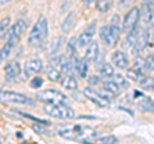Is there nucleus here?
I'll use <instances>...</instances> for the list:
<instances>
[{
	"label": "nucleus",
	"mask_w": 154,
	"mask_h": 144,
	"mask_svg": "<svg viewBox=\"0 0 154 144\" xmlns=\"http://www.w3.org/2000/svg\"><path fill=\"white\" fill-rule=\"evenodd\" d=\"M0 90H2V86H0Z\"/></svg>",
	"instance_id": "40"
},
{
	"label": "nucleus",
	"mask_w": 154,
	"mask_h": 144,
	"mask_svg": "<svg viewBox=\"0 0 154 144\" xmlns=\"http://www.w3.org/2000/svg\"><path fill=\"white\" fill-rule=\"evenodd\" d=\"M0 102L2 103H17V104H30L32 105L33 102L31 98L26 97L21 93L9 92V90H0Z\"/></svg>",
	"instance_id": "5"
},
{
	"label": "nucleus",
	"mask_w": 154,
	"mask_h": 144,
	"mask_svg": "<svg viewBox=\"0 0 154 144\" xmlns=\"http://www.w3.org/2000/svg\"><path fill=\"white\" fill-rule=\"evenodd\" d=\"M12 49H13V46L11 44H8V42H5V45L0 49V61H5L9 57V54L12 53Z\"/></svg>",
	"instance_id": "29"
},
{
	"label": "nucleus",
	"mask_w": 154,
	"mask_h": 144,
	"mask_svg": "<svg viewBox=\"0 0 154 144\" xmlns=\"http://www.w3.org/2000/svg\"><path fill=\"white\" fill-rule=\"evenodd\" d=\"M137 35H139V30H137V28H135L134 31H131V32H128V33H127L126 39H125V41H123V48H125V49H127V48H132V46H134V44L136 42Z\"/></svg>",
	"instance_id": "20"
},
{
	"label": "nucleus",
	"mask_w": 154,
	"mask_h": 144,
	"mask_svg": "<svg viewBox=\"0 0 154 144\" xmlns=\"http://www.w3.org/2000/svg\"><path fill=\"white\" fill-rule=\"evenodd\" d=\"M110 59H112V63L119 70H126L130 63L128 55L122 50H116L112 54V58Z\"/></svg>",
	"instance_id": "11"
},
{
	"label": "nucleus",
	"mask_w": 154,
	"mask_h": 144,
	"mask_svg": "<svg viewBox=\"0 0 154 144\" xmlns=\"http://www.w3.org/2000/svg\"><path fill=\"white\" fill-rule=\"evenodd\" d=\"M113 5V0H96V9L99 12H108Z\"/></svg>",
	"instance_id": "23"
},
{
	"label": "nucleus",
	"mask_w": 154,
	"mask_h": 144,
	"mask_svg": "<svg viewBox=\"0 0 154 144\" xmlns=\"http://www.w3.org/2000/svg\"><path fill=\"white\" fill-rule=\"evenodd\" d=\"M145 70L154 71V54H149L145 59Z\"/></svg>",
	"instance_id": "31"
},
{
	"label": "nucleus",
	"mask_w": 154,
	"mask_h": 144,
	"mask_svg": "<svg viewBox=\"0 0 154 144\" xmlns=\"http://www.w3.org/2000/svg\"><path fill=\"white\" fill-rule=\"evenodd\" d=\"M140 20V8L139 7H132L130 11L126 13L122 22V30L123 32H131L134 31L137 26V22Z\"/></svg>",
	"instance_id": "6"
},
{
	"label": "nucleus",
	"mask_w": 154,
	"mask_h": 144,
	"mask_svg": "<svg viewBox=\"0 0 154 144\" xmlns=\"http://www.w3.org/2000/svg\"><path fill=\"white\" fill-rule=\"evenodd\" d=\"M36 99L46 104H68V98L62 92L54 89H46L36 94Z\"/></svg>",
	"instance_id": "2"
},
{
	"label": "nucleus",
	"mask_w": 154,
	"mask_h": 144,
	"mask_svg": "<svg viewBox=\"0 0 154 144\" xmlns=\"http://www.w3.org/2000/svg\"><path fill=\"white\" fill-rule=\"evenodd\" d=\"M76 48H77V39L76 37H72V39H69L68 42H67V50H68V53L72 55V54H75Z\"/></svg>",
	"instance_id": "30"
},
{
	"label": "nucleus",
	"mask_w": 154,
	"mask_h": 144,
	"mask_svg": "<svg viewBox=\"0 0 154 144\" xmlns=\"http://www.w3.org/2000/svg\"><path fill=\"white\" fill-rule=\"evenodd\" d=\"M60 84L64 89H68V90H76L79 88V84H77V80L71 75H67L66 77H63L60 80Z\"/></svg>",
	"instance_id": "19"
},
{
	"label": "nucleus",
	"mask_w": 154,
	"mask_h": 144,
	"mask_svg": "<svg viewBox=\"0 0 154 144\" xmlns=\"http://www.w3.org/2000/svg\"><path fill=\"white\" fill-rule=\"evenodd\" d=\"M134 2L135 0H119V5H121L122 8H128Z\"/></svg>",
	"instance_id": "34"
},
{
	"label": "nucleus",
	"mask_w": 154,
	"mask_h": 144,
	"mask_svg": "<svg viewBox=\"0 0 154 144\" xmlns=\"http://www.w3.org/2000/svg\"><path fill=\"white\" fill-rule=\"evenodd\" d=\"M84 94H85V97L88 98L89 100H91V102L95 103V104H98L99 107H107L108 103H109L108 100L104 99L102 95L96 92V90H93L91 88H86L84 90Z\"/></svg>",
	"instance_id": "12"
},
{
	"label": "nucleus",
	"mask_w": 154,
	"mask_h": 144,
	"mask_svg": "<svg viewBox=\"0 0 154 144\" xmlns=\"http://www.w3.org/2000/svg\"><path fill=\"white\" fill-rule=\"evenodd\" d=\"M41 70H42V62L38 58H31L25 63V74H26V76L38 74V72H41Z\"/></svg>",
	"instance_id": "13"
},
{
	"label": "nucleus",
	"mask_w": 154,
	"mask_h": 144,
	"mask_svg": "<svg viewBox=\"0 0 154 144\" xmlns=\"http://www.w3.org/2000/svg\"><path fill=\"white\" fill-rule=\"evenodd\" d=\"M9 28H11V18L9 17L3 18L2 22H0V40L8 35Z\"/></svg>",
	"instance_id": "22"
},
{
	"label": "nucleus",
	"mask_w": 154,
	"mask_h": 144,
	"mask_svg": "<svg viewBox=\"0 0 154 144\" xmlns=\"http://www.w3.org/2000/svg\"><path fill=\"white\" fill-rule=\"evenodd\" d=\"M88 71H89V62L86 61L85 58L84 59H80L76 72L81 76V77H86V75H88Z\"/></svg>",
	"instance_id": "24"
},
{
	"label": "nucleus",
	"mask_w": 154,
	"mask_h": 144,
	"mask_svg": "<svg viewBox=\"0 0 154 144\" xmlns=\"http://www.w3.org/2000/svg\"><path fill=\"white\" fill-rule=\"evenodd\" d=\"M113 76H114V81L117 83V85L119 86V88H122V89H128L130 84H128V81L126 80V77H125V76H122L121 74H114Z\"/></svg>",
	"instance_id": "27"
},
{
	"label": "nucleus",
	"mask_w": 154,
	"mask_h": 144,
	"mask_svg": "<svg viewBox=\"0 0 154 144\" xmlns=\"http://www.w3.org/2000/svg\"><path fill=\"white\" fill-rule=\"evenodd\" d=\"M95 23H91L90 26H88L85 28V30L81 32V35L79 36V39H77V45L80 48H85L88 46L91 41H93V37L95 35Z\"/></svg>",
	"instance_id": "8"
},
{
	"label": "nucleus",
	"mask_w": 154,
	"mask_h": 144,
	"mask_svg": "<svg viewBox=\"0 0 154 144\" xmlns=\"http://www.w3.org/2000/svg\"><path fill=\"white\" fill-rule=\"evenodd\" d=\"M82 2H84L85 5H91V4H93L94 2H96V0H82Z\"/></svg>",
	"instance_id": "37"
},
{
	"label": "nucleus",
	"mask_w": 154,
	"mask_h": 144,
	"mask_svg": "<svg viewBox=\"0 0 154 144\" xmlns=\"http://www.w3.org/2000/svg\"><path fill=\"white\" fill-rule=\"evenodd\" d=\"M88 81H89L91 85H98V84L100 83V79L98 77V76H90Z\"/></svg>",
	"instance_id": "35"
},
{
	"label": "nucleus",
	"mask_w": 154,
	"mask_h": 144,
	"mask_svg": "<svg viewBox=\"0 0 154 144\" xmlns=\"http://www.w3.org/2000/svg\"><path fill=\"white\" fill-rule=\"evenodd\" d=\"M50 66L55 67V68H58L60 72H64V74H69V72H72L69 59L67 58L66 55H63V54L55 55L54 58H51V61H50Z\"/></svg>",
	"instance_id": "10"
},
{
	"label": "nucleus",
	"mask_w": 154,
	"mask_h": 144,
	"mask_svg": "<svg viewBox=\"0 0 154 144\" xmlns=\"http://www.w3.org/2000/svg\"><path fill=\"white\" fill-rule=\"evenodd\" d=\"M46 75H48V79H49L50 81H53V83H60V80L63 79L62 77V72L58 68H55V67H53V66H50L49 68H48Z\"/></svg>",
	"instance_id": "21"
},
{
	"label": "nucleus",
	"mask_w": 154,
	"mask_h": 144,
	"mask_svg": "<svg viewBox=\"0 0 154 144\" xmlns=\"http://www.w3.org/2000/svg\"><path fill=\"white\" fill-rule=\"evenodd\" d=\"M103 89L104 92H107L108 94L110 95H118L119 93H121V88L117 85V83L116 81H104L103 83Z\"/></svg>",
	"instance_id": "16"
},
{
	"label": "nucleus",
	"mask_w": 154,
	"mask_h": 144,
	"mask_svg": "<svg viewBox=\"0 0 154 144\" xmlns=\"http://www.w3.org/2000/svg\"><path fill=\"white\" fill-rule=\"evenodd\" d=\"M48 20L44 16H40L38 20L36 21V23L33 25L32 30L28 33L27 37V42L28 45L31 46H40L42 42L45 41L46 36H48Z\"/></svg>",
	"instance_id": "1"
},
{
	"label": "nucleus",
	"mask_w": 154,
	"mask_h": 144,
	"mask_svg": "<svg viewBox=\"0 0 154 144\" xmlns=\"http://www.w3.org/2000/svg\"><path fill=\"white\" fill-rule=\"evenodd\" d=\"M45 113L57 118H73L75 112L67 104H46L44 107Z\"/></svg>",
	"instance_id": "3"
},
{
	"label": "nucleus",
	"mask_w": 154,
	"mask_h": 144,
	"mask_svg": "<svg viewBox=\"0 0 154 144\" xmlns=\"http://www.w3.org/2000/svg\"><path fill=\"white\" fill-rule=\"evenodd\" d=\"M140 18L148 28L154 26V3L144 2L140 7Z\"/></svg>",
	"instance_id": "7"
},
{
	"label": "nucleus",
	"mask_w": 154,
	"mask_h": 144,
	"mask_svg": "<svg viewBox=\"0 0 154 144\" xmlns=\"http://www.w3.org/2000/svg\"><path fill=\"white\" fill-rule=\"evenodd\" d=\"M152 88H153V90H154V79H153V84H152Z\"/></svg>",
	"instance_id": "39"
},
{
	"label": "nucleus",
	"mask_w": 154,
	"mask_h": 144,
	"mask_svg": "<svg viewBox=\"0 0 154 144\" xmlns=\"http://www.w3.org/2000/svg\"><path fill=\"white\" fill-rule=\"evenodd\" d=\"M100 75L104 76V77H112V76L114 75V71H113V67L112 64L109 63H103L102 66H100Z\"/></svg>",
	"instance_id": "26"
},
{
	"label": "nucleus",
	"mask_w": 154,
	"mask_h": 144,
	"mask_svg": "<svg viewBox=\"0 0 154 144\" xmlns=\"http://www.w3.org/2000/svg\"><path fill=\"white\" fill-rule=\"evenodd\" d=\"M149 42V32H148V28H140L139 30V35H137V39L136 42L132 46V53L135 55L139 54L140 52H143V49L148 45Z\"/></svg>",
	"instance_id": "9"
},
{
	"label": "nucleus",
	"mask_w": 154,
	"mask_h": 144,
	"mask_svg": "<svg viewBox=\"0 0 154 144\" xmlns=\"http://www.w3.org/2000/svg\"><path fill=\"white\" fill-rule=\"evenodd\" d=\"M42 84H44V80H42L41 77H33L31 80V83H30V85L32 86L33 89H38Z\"/></svg>",
	"instance_id": "33"
},
{
	"label": "nucleus",
	"mask_w": 154,
	"mask_h": 144,
	"mask_svg": "<svg viewBox=\"0 0 154 144\" xmlns=\"http://www.w3.org/2000/svg\"><path fill=\"white\" fill-rule=\"evenodd\" d=\"M75 22H76V14L73 12H71L68 16L66 17L63 23H62V31H63L64 33H68L72 30V27H73Z\"/></svg>",
	"instance_id": "18"
},
{
	"label": "nucleus",
	"mask_w": 154,
	"mask_h": 144,
	"mask_svg": "<svg viewBox=\"0 0 154 144\" xmlns=\"http://www.w3.org/2000/svg\"><path fill=\"white\" fill-rule=\"evenodd\" d=\"M144 70H145V61H143L140 57H139V58L135 59L131 71L136 72V74H141V75H143V74H144Z\"/></svg>",
	"instance_id": "25"
},
{
	"label": "nucleus",
	"mask_w": 154,
	"mask_h": 144,
	"mask_svg": "<svg viewBox=\"0 0 154 144\" xmlns=\"http://www.w3.org/2000/svg\"><path fill=\"white\" fill-rule=\"evenodd\" d=\"M99 55V44L98 41H91L90 44L88 45L85 50V59L88 62H93L98 58Z\"/></svg>",
	"instance_id": "14"
},
{
	"label": "nucleus",
	"mask_w": 154,
	"mask_h": 144,
	"mask_svg": "<svg viewBox=\"0 0 154 144\" xmlns=\"http://www.w3.org/2000/svg\"><path fill=\"white\" fill-rule=\"evenodd\" d=\"M99 35L100 39L104 42L105 45H114L113 40H112V35H110V30H109V25H105L99 30Z\"/></svg>",
	"instance_id": "17"
},
{
	"label": "nucleus",
	"mask_w": 154,
	"mask_h": 144,
	"mask_svg": "<svg viewBox=\"0 0 154 144\" xmlns=\"http://www.w3.org/2000/svg\"><path fill=\"white\" fill-rule=\"evenodd\" d=\"M4 71H5V75L9 79H14L21 74V66L17 61H9L4 67Z\"/></svg>",
	"instance_id": "15"
},
{
	"label": "nucleus",
	"mask_w": 154,
	"mask_h": 144,
	"mask_svg": "<svg viewBox=\"0 0 154 144\" xmlns=\"http://www.w3.org/2000/svg\"><path fill=\"white\" fill-rule=\"evenodd\" d=\"M139 105L145 109V111H154V100L152 99H148V98H144L141 100H139Z\"/></svg>",
	"instance_id": "28"
},
{
	"label": "nucleus",
	"mask_w": 154,
	"mask_h": 144,
	"mask_svg": "<svg viewBox=\"0 0 154 144\" xmlns=\"http://www.w3.org/2000/svg\"><path fill=\"white\" fill-rule=\"evenodd\" d=\"M27 28V22L25 20H18L16 23L13 25L12 28H9V32H8V40L7 42L8 44H11L13 48L16 46L19 40H21V37L23 36V33H25Z\"/></svg>",
	"instance_id": "4"
},
{
	"label": "nucleus",
	"mask_w": 154,
	"mask_h": 144,
	"mask_svg": "<svg viewBox=\"0 0 154 144\" xmlns=\"http://www.w3.org/2000/svg\"><path fill=\"white\" fill-rule=\"evenodd\" d=\"M32 129H33L35 131H38L40 134H48V133H49L48 130H45V129H42V127H40V126H36V125H33Z\"/></svg>",
	"instance_id": "36"
},
{
	"label": "nucleus",
	"mask_w": 154,
	"mask_h": 144,
	"mask_svg": "<svg viewBox=\"0 0 154 144\" xmlns=\"http://www.w3.org/2000/svg\"><path fill=\"white\" fill-rule=\"evenodd\" d=\"M12 0H0V5H5V4L8 3H11Z\"/></svg>",
	"instance_id": "38"
},
{
	"label": "nucleus",
	"mask_w": 154,
	"mask_h": 144,
	"mask_svg": "<svg viewBox=\"0 0 154 144\" xmlns=\"http://www.w3.org/2000/svg\"><path fill=\"white\" fill-rule=\"evenodd\" d=\"M99 142L100 143H105V144H116V143H118V139L116 136H113V135H108V136L100 138Z\"/></svg>",
	"instance_id": "32"
}]
</instances>
